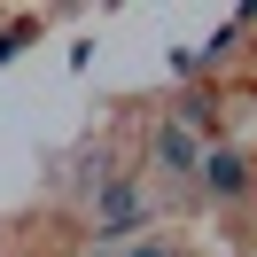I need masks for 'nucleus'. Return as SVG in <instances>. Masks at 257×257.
<instances>
[{"mask_svg": "<svg viewBox=\"0 0 257 257\" xmlns=\"http://www.w3.org/2000/svg\"><path fill=\"white\" fill-rule=\"evenodd\" d=\"M125 234H141V187L125 172H101V187H94V241L109 249Z\"/></svg>", "mask_w": 257, "mask_h": 257, "instance_id": "f257e3e1", "label": "nucleus"}, {"mask_svg": "<svg viewBox=\"0 0 257 257\" xmlns=\"http://www.w3.org/2000/svg\"><path fill=\"white\" fill-rule=\"evenodd\" d=\"M195 179H203V187L218 195V203H241V195H249V164H241L234 148H210V156H203V172H195Z\"/></svg>", "mask_w": 257, "mask_h": 257, "instance_id": "f03ea898", "label": "nucleus"}, {"mask_svg": "<svg viewBox=\"0 0 257 257\" xmlns=\"http://www.w3.org/2000/svg\"><path fill=\"white\" fill-rule=\"evenodd\" d=\"M148 148H156L164 172H203V148H195V133L179 125V117H172V125H156V141H148Z\"/></svg>", "mask_w": 257, "mask_h": 257, "instance_id": "7ed1b4c3", "label": "nucleus"}, {"mask_svg": "<svg viewBox=\"0 0 257 257\" xmlns=\"http://www.w3.org/2000/svg\"><path fill=\"white\" fill-rule=\"evenodd\" d=\"M24 39H32V32H24V24H16V32H0V63H8V55H16Z\"/></svg>", "mask_w": 257, "mask_h": 257, "instance_id": "20e7f679", "label": "nucleus"}, {"mask_svg": "<svg viewBox=\"0 0 257 257\" xmlns=\"http://www.w3.org/2000/svg\"><path fill=\"white\" fill-rule=\"evenodd\" d=\"M133 257H179V249H172V241H141Z\"/></svg>", "mask_w": 257, "mask_h": 257, "instance_id": "39448f33", "label": "nucleus"}]
</instances>
